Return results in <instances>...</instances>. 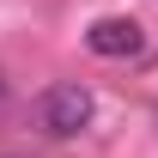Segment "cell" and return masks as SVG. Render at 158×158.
I'll list each match as a JSON object with an SVG mask.
<instances>
[{
    "instance_id": "6da1fadb",
    "label": "cell",
    "mask_w": 158,
    "mask_h": 158,
    "mask_svg": "<svg viewBox=\"0 0 158 158\" xmlns=\"http://www.w3.org/2000/svg\"><path fill=\"white\" fill-rule=\"evenodd\" d=\"M91 91L79 85V79H61V85H49L37 98V122H43V134H55V140H73L79 128H91Z\"/></svg>"
},
{
    "instance_id": "7a4b0ae2",
    "label": "cell",
    "mask_w": 158,
    "mask_h": 158,
    "mask_svg": "<svg viewBox=\"0 0 158 158\" xmlns=\"http://www.w3.org/2000/svg\"><path fill=\"white\" fill-rule=\"evenodd\" d=\"M85 49H91V55H103V61H134L140 49H146V31H140L134 19H98L91 24V31H85Z\"/></svg>"
},
{
    "instance_id": "3957f363",
    "label": "cell",
    "mask_w": 158,
    "mask_h": 158,
    "mask_svg": "<svg viewBox=\"0 0 158 158\" xmlns=\"http://www.w3.org/2000/svg\"><path fill=\"white\" fill-rule=\"evenodd\" d=\"M0 103H6V79H0Z\"/></svg>"
}]
</instances>
